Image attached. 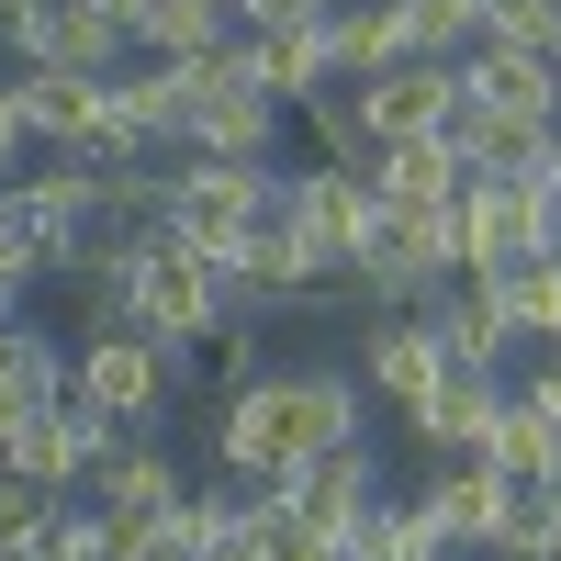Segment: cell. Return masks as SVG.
<instances>
[{
    "label": "cell",
    "mask_w": 561,
    "mask_h": 561,
    "mask_svg": "<svg viewBox=\"0 0 561 561\" xmlns=\"http://www.w3.org/2000/svg\"><path fill=\"white\" fill-rule=\"evenodd\" d=\"M348 438H370V382H348V370H259L214 415L225 483H280L304 449H348Z\"/></svg>",
    "instance_id": "1"
},
{
    "label": "cell",
    "mask_w": 561,
    "mask_h": 561,
    "mask_svg": "<svg viewBox=\"0 0 561 561\" xmlns=\"http://www.w3.org/2000/svg\"><path fill=\"white\" fill-rule=\"evenodd\" d=\"M169 68V102H180V147L192 158H270L280 147V102L259 90L248 34L203 45V57H158Z\"/></svg>",
    "instance_id": "2"
},
{
    "label": "cell",
    "mask_w": 561,
    "mask_h": 561,
    "mask_svg": "<svg viewBox=\"0 0 561 561\" xmlns=\"http://www.w3.org/2000/svg\"><path fill=\"white\" fill-rule=\"evenodd\" d=\"M270 203H280V169L270 158H192V147H180V169L158 158V225H169L180 248H203L214 270L248 248V225Z\"/></svg>",
    "instance_id": "3"
},
{
    "label": "cell",
    "mask_w": 561,
    "mask_h": 561,
    "mask_svg": "<svg viewBox=\"0 0 561 561\" xmlns=\"http://www.w3.org/2000/svg\"><path fill=\"white\" fill-rule=\"evenodd\" d=\"M180 370H192V348H158V337H135V325H102V337H68V404H90L124 438H147L169 415V393H180Z\"/></svg>",
    "instance_id": "4"
},
{
    "label": "cell",
    "mask_w": 561,
    "mask_h": 561,
    "mask_svg": "<svg viewBox=\"0 0 561 561\" xmlns=\"http://www.w3.org/2000/svg\"><path fill=\"white\" fill-rule=\"evenodd\" d=\"M124 325L158 337V348H203L225 325V270L203 248H180L169 225H147V237H135V280H124Z\"/></svg>",
    "instance_id": "5"
},
{
    "label": "cell",
    "mask_w": 561,
    "mask_h": 561,
    "mask_svg": "<svg viewBox=\"0 0 561 561\" xmlns=\"http://www.w3.org/2000/svg\"><path fill=\"white\" fill-rule=\"evenodd\" d=\"M280 214H293V237L325 280H348L370 259V237H382V192H370V169H337V158H314V169H280Z\"/></svg>",
    "instance_id": "6"
},
{
    "label": "cell",
    "mask_w": 561,
    "mask_h": 561,
    "mask_svg": "<svg viewBox=\"0 0 561 561\" xmlns=\"http://www.w3.org/2000/svg\"><path fill=\"white\" fill-rule=\"evenodd\" d=\"M0 203H12V225H23L34 270H68V259L90 248V225H102V169L45 158V169H12V180H0Z\"/></svg>",
    "instance_id": "7"
},
{
    "label": "cell",
    "mask_w": 561,
    "mask_h": 561,
    "mask_svg": "<svg viewBox=\"0 0 561 561\" xmlns=\"http://www.w3.org/2000/svg\"><path fill=\"white\" fill-rule=\"evenodd\" d=\"M124 427H102L90 404H34V415H12V438H0V472H23V483H45V494H79L90 483V460H102Z\"/></svg>",
    "instance_id": "8"
},
{
    "label": "cell",
    "mask_w": 561,
    "mask_h": 561,
    "mask_svg": "<svg viewBox=\"0 0 561 561\" xmlns=\"http://www.w3.org/2000/svg\"><path fill=\"white\" fill-rule=\"evenodd\" d=\"M348 102H359V124L382 135H449V113H460V57H404V68H370V79H348Z\"/></svg>",
    "instance_id": "9"
},
{
    "label": "cell",
    "mask_w": 561,
    "mask_h": 561,
    "mask_svg": "<svg viewBox=\"0 0 561 561\" xmlns=\"http://www.w3.org/2000/svg\"><path fill=\"white\" fill-rule=\"evenodd\" d=\"M270 494L304 517V539H348V517L382 494V472H370V438H348V449H304Z\"/></svg>",
    "instance_id": "10"
},
{
    "label": "cell",
    "mask_w": 561,
    "mask_h": 561,
    "mask_svg": "<svg viewBox=\"0 0 561 561\" xmlns=\"http://www.w3.org/2000/svg\"><path fill=\"white\" fill-rule=\"evenodd\" d=\"M135 57V34L102 12V0H45V23L12 34V68H79V79H113Z\"/></svg>",
    "instance_id": "11"
},
{
    "label": "cell",
    "mask_w": 561,
    "mask_h": 561,
    "mask_svg": "<svg viewBox=\"0 0 561 561\" xmlns=\"http://www.w3.org/2000/svg\"><path fill=\"white\" fill-rule=\"evenodd\" d=\"M438 370H449V359H438V337H427V314H415V304H370V325H359V382H370V393L404 415Z\"/></svg>",
    "instance_id": "12"
},
{
    "label": "cell",
    "mask_w": 561,
    "mask_h": 561,
    "mask_svg": "<svg viewBox=\"0 0 561 561\" xmlns=\"http://www.w3.org/2000/svg\"><path fill=\"white\" fill-rule=\"evenodd\" d=\"M505 505H517V483H505V472H483V460H438L427 494H415V517L438 528V550H494Z\"/></svg>",
    "instance_id": "13"
},
{
    "label": "cell",
    "mask_w": 561,
    "mask_h": 561,
    "mask_svg": "<svg viewBox=\"0 0 561 561\" xmlns=\"http://www.w3.org/2000/svg\"><path fill=\"white\" fill-rule=\"evenodd\" d=\"M494 404H505V370H438V382L404 404V427L427 438V460H472L483 427H494Z\"/></svg>",
    "instance_id": "14"
},
{
    "label": "cell",
    "mask_w": 561,
    "mask_h": 561,
    "mask_svg": "<svg viewBox=\"0 0 561 561\" xmlns=\"http://www.w3.org/2000/svg\"><path fill=\"white\" fill-rule=\"evenodd\" d=\"M79 494H90V505H113V517H135V528H158V517H169V505L192 494V483H180V460H169V449L113 438L102 460H90V483H79Z\"/></svg>",
    "instance_id": "15"
},
{
    "label": "cell",
    "mask_w": 561,
    "mask_h": 561,
    "mask_svg": "<svg viewBox=\"0 0 561 561\" xmlns=\"http://www.w3.org/2000/svg\"><path fill=\"white\" fill-rule=\"evenodd\" d=\"M460 102L561 124V68H550V57H517V45H460Z\"/></svg>",
    "instance_id": "16"
},
{
    "label": "cell",
    "mask_w": 561,
    "mask_h": 561,
    "mask_svg": "<svg viewBox=\"0 0 561 561\" xmlns=\"http://www.w3.org/2000/svg\"><path fill=\"white\" fill-rule=\"evenodd\" d=\"M483 472H505V483H561V415L528 393V382H505V404H494V427H483Z\"/></svg>",
    "instance_id": "17"
},
{
    "label": "cell",
    "mask_w": 561,
    "mask_h": 561,
    "mask_svg": "<svg viewBox=\"0 0 561 561\" xmlns=\"http://www.w3.org/2000/svg\"><path fill=\"white\" fill-rule=\"evenodd\" d=\"M460 180H472V169H460L449 135H393V147L370 158V192H382L393 214H438V203H460Z\"/></svg>",
    "instance_id": "18"
},
{
    "label": "cell",
    "mask_w": 561,
    "mask_h": 561,
    "mask_svg": "<svg viewBox=\"0 0 561 561\" xmlns=\"http://www.w3.org/2000/svg\"><path fill=\"white\" fill-rule=\"evenodd\" d=\"M472 293L494 304L505 348H528V337H561V259H505V270H472Z\"/></svg>",
    "instance_id": "19"
},
{
    "label": "cell",
    "mask_w": 561,
    "mask_h": 561,
    "mask_svg": "<svg viewBox=\"0 0 561 561\" xmlns=\"http://www.w3.org/2000/svg\"><path fill=\"white\" fill-rule=\"evenodd\" d=\"M415 314H427V337H438L449 370H505V325H494V304L472 293V280H438Z\"/></svg>",
    "instance_id": "20"
},
{
    "label": "cell",
    "mask_w": 561,
    "mask_h": 561,
    "mask_svg": "<svg viewBox=\"0 0 561 561\" xmlns=\"http://www.w3.org/2000/svg\"><path fill=\"white\" fill-rule=\"evenodd\" d=\"M0 382H12L23 415H34V404H68V337H57V325H34L23 304L0 314Z\"/></svg>",
    "instance_id": "21"
},
{
    "label": "cell",
    "mask_w": 561,
    "mask_h": 561,
    "mask_svg": "<svg viewBox=\"0 0 561 561\" xmlns=\"http://www.w3.org/2000/svg\"><path fill=\"white\" fill-rule=\"evenodd\" d=\"M124 34H135V57H203V45L237 34V0H135Z\"/></svg>",
    "instance_id": "22"
},
{
    "label": "cell",
    "mask_w": 561,
    "mask_h": 561,
    "mask_svg": "<svg viewBox=\"0 0 561 561\" xmlns=\"http://www.w3.org/2000/svg\"><path fill=\"white\" fill-rule=\"evenodd\" d=\"M259 57V90L270 102H314L325 79H337V57H325V23H293V34H248Z\"/></svg>",
    "instance_id": "23"
},
{
    "label": "cell",
    "mask_w": 561,
    "mask_h": 561,
    "mask_svg": "<svg viewBox=\"0 0 561 561\" xmlns=\"http://www.w3.org/2000/svg\"><path fill=\"white\" fill-rule=\"evenodd\" d=\"M348 561H449V550H438L427 517H415V494H370L348 517Z\"/></svg>",
    "instance_id": "24"
},
{
    "label": "cell",
    "mask_w": 561,
    "mask_h": 561,
    "mask_svg": "<svg viewBox=\"0 0 561 561\" xmlns=\"http://www.w3.org/2000/svg\"><path fill=\"white\" fill-rule=\"evenodd\" d=\"M393 34L404 57H460V45H483V0H393Z\"/></svg>",
    "instance_id": "25"
},
{
    "label": "cell",
    "mask_w": 561,
    "mask_h": 561,
    "mask_svg": "<svg viewBox=\"0 0 561 561\" xmlns=\"http://www.w3.org/2000/svg\"><path fill=\"white\" fill-rule=\"evenodd\" d=\"M483 45H517V57L561 68V0H483Z\"/></svg>",
    "instance_id": "26"
},
{
    "label": "cell",
    "mask_w": 561,
    "mask_h": 561,
    "mask_svg": "<svg viewBox=\"0 0 561 561\" xmlns=\"http://www.w3.org/2000/svg\"><path fill=\"white\" fill-rule=\"evenodd\" d=\"M34 280H45V270H34V248H23V225H12V203H0V314H12V304L34 293Z\"/></svg>",
    "instance_id": "27"
},
{
    "label": "cell",
    "mask_w": 561,
    "mask_h": 561,
    "mask_svg": "<svg viewBox=\"0 0 561 561\" xmlns=\"http://www.w3.org/2000/svg\"><path fill=\"white\" fill-rule=\"evenodd\" d=\"M337 0H237V34H293V23H325Z\"/></svg>",
    "instance_id": "28"
},
{
    "label": "cell",
    "mask_w": 561,
    "mask_h": 561,
    "mask_svg": "<svg viewBox=\"0 0 561 561\" xmlns=\"http://www.w3.org/2000/svg\"><path fill=\"white\" fill-rule=\"evenodd\" d=\"M34 158V135H23V102H12V79H0V180H12Z\"/></svg>",
    "instance_id": "29"
},
{
    "label": "cell",
    "mask_w": 561,
    "mask_h": 561,
    "mask_svg": "<svg viewBox=\"0 0 561 561\" xmlns=\"http://www.w3.org/2000/svg\"><path fill=\"white\" fill-rule=\"evenodd\" d=\"M528 393L561 415V337H528Z\"/></svg>",
    "instance_id": "30"
},
{
    "label": "cell",
    "mask_w": 561,
    "mask_h": 561,
    "mask_svg": "<svg viewBox=\"0 0 561 561\" xmlns=\"http://www.w3.org/2000/svg\"><path fill=\"white\" fill-rule=\"evenodd\" d=\"M12 415H23V404H12V382H0V438H12Z\"/></svg>",
    "instance_id": "31"
},
{
    "label": "cell",
    "mask_w": 561,
    "mask_h": 561,
    "mask_svg": "<svg viewBox=\"0 0 561 561\" xmlns=\"http://www.w3.org/2000/svg\"><path fill=\"white\" fill-rule=\"evenodd\" d=\"M102 12H113V23H124V12H135V0H102Z\"/></svg>",
    "instance_id": "32"
},
{
    "label": "cell",
    "mask_w": 561,
    "mask_h": 561,
    "mask_svg": "<svg viewBox=\"0 0 561 561\" xmlns=\"http://www.w3.org/2000/svg\"><path fill=\"white\" fill-rule=\"evenodd\" d=\"M147 561H169V550H147Z\"/></svg>",
    "instance_id": "33"
}]
</instances>
